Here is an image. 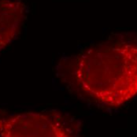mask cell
I'll use <instances>...</instances> for the list:
<instances>
[{"label": "cell", "mask_w": 137, "mask_h": 137, "mask_svg": "<svg viewBox=\"0 0 137 137\" xmlns=\"http://www.w3.org/2000/svg\"><path fill=\"white\" fill-rule=\"evenodd\" d=\"M61 69L80 93L120 106L137 95V43L116 40L90 46L65 61Z\"/></svg>", "instance_id": "6da1fadb"}, {"label": "cell", "mask_w": 137, "mask_h": 137, "mask_svg": "<svg viewBox=\"0 0 137 137\" xmlns=\"http://www.w3.org/2000/svg\"><path fill=\"white\" fill-rule=\"evenodd\" d=\"M0 137H75V136L53 116L39 112H24L0 119Z\"/></svg>", "instance_id": "7a4b0ae2"}, {"label": "cell", "mask_w": 137, "mask_h": 137, "mask_svg": "<svg viewBox=\"0 0 137 137\" xmlns=\"http://www.w3.org/2000/svg\"><path fill=\"white\" fill-rule=\"evenodd\" d=\"M26 16L20 0H0V52L17 37Z\"/></svg>", "instance_id": "3957f363"}]
</instances>
